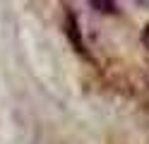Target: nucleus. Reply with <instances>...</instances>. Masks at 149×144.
<instances>
[{
	"mask_svg": "<svg viewBox=\"0 0 149 144\" xmlns=\"http://www.w3.org/2000/svg\"><path fill=\"white\" fill-rule=\"evenodd\" d=\"M142 43H144V46L149 48V24L144 26V31H142Z\"/></svg>",
	"mask_w": 149,
	"mask_h": 144,
	"instance_id": "2",
	"label": "nucleus"
},
{
	"mask_svg": "<svg viewBox=\"0 0 149 144\" xmlns=\"http://www.w3.org/2000/svg\"><path fill=\"white\" fill-rule=\"evenodd\" d=\"M94 7H101V12H113V3H91Z\"/></svg>",
	"mask_w": 149,
	"mask_h": 144,
	"instance_id": "1",
	"label": "nucleus"
}]
</instances>
